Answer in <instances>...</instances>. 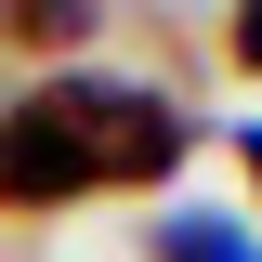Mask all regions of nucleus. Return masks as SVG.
Here are the masks:
<instances>
[{"instance_id":"nucleus-5","label":"nucleus","mask_w":262,"mask_h":262,"mask_svg":"<svg viewBox=\"0 0 262 262\" xmlns=\"http://www.w3.org/2000/svg\"><path fill=\"white\" fill-rule=\"evenodd\" d=\"M236 170H249V196H262V131H236Z\"/></svg>"},{"instance_id":"nucleus-3","label":"nucleus","mask_w":262,"mask_h":262,"mask_svg":"<svg viewBox=\"0 0 262 262\" xmlns=\"http://www.w3.org/2000/svg\"><path fill=\"white\" fill-rule=\"evenodd\" d=\"M158 262H262L236 223H210V210H184V223H158Z\"/></svg>"},{"instance_id":"nucleus-4","label":"nucleus","mask_w":262,"mask_h":262,"mask_svg":"<svg viewBox=\"0 0 262 262\" xmlns=\"http://www.w3.org/2000/svg\"><path fill=\"white\" fill-rule=\"evenodd\" d=\"M236 66H262V0H236Z\"/></svg>"},{"instance_id":"nucleus-1","label":"nucleus","mask_w":262,"mask_h":262,"mask_svg":"<svg viewBox=\"0 0 262 262\" xmlns=\"http://www.w3.org/2000/svg\"><path fill=\"white\" fill-rule=\"evenodd\" d=\"M196 144V118L170 92L131 79H39L0 105V210H66V196H118V184H170Z\"/></svg>"},{"instance_id":"nucleus-2","label":"nucleus","mask_w":262,"mask_h":262,"mask_svg":"<svg viewBox=\"0 0 262 262\" xmlns=\"http://www.w3.org/2000/svg\"><path fill=\"white\" fill-rule=\"evenodd\" d=\"M92 0H0V53H79Z\"/></svg>"}]
</instances>
